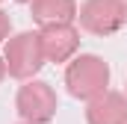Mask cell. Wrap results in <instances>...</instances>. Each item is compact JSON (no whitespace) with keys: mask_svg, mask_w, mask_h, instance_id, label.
Wrapping results in <instances>:
<instances>
[{"mask_svg":"<svg viewBox=\"0 0 127 124\" xmlns=\"http://www.w3.org/2000/svg\"><path fill=\"white\" fill-rule=\"evenodd\" d=\"M30 12H32V21L41 27L71 24L77 18V3L74 0H32Z\"/></svg>","mask_w":127,"mask_h":124,"instance_id":"cell-7","label":"cell"},{"mask_svg":"<svg viewBox=\"0 0 127 124\" xmlns=\"http://www.w3.org/2000/svg\"><path fill=\"white\" fill-rule=\"evenodd\" d=\"M80 27L92 35H112L127 24V3L124 0H86L77 9Z\"/></svg>","mask_w":127,"mask_h":124,"instance_id":"cell-4","label":"cell"},{"mask_svg":"<svg viewBox=\"0 0 127 124\" xmlns=\"http://www.w3.org/2000/svg\"><path fill=\"white\" fill-rule=\"evenodd\" d=\"M65 86L77 100H95L109 92V65L95 53H80L65 68Z\"/></svg>","mask_w":127,"mask_h":124,"instance_id":"cell-1","label":"cell"},{"mask_svg":"<svg viewBox=\"0 0 127 124\" xmlns=\"http://www.w3.org/2000/svg\"><path fill=\"white\" fill-rule=\"evenodd\" d=\"M3 77H6V62H3V56H0V83H3Z\"/></svg>","mask_w":127,"mask_h":124,"instance_id":"cell-9","label":"cell"},{"mask_svg":"<svg viewBox=\"0 0 127 124\" xmlns=\"http://www.w3.org/2000/svg\"><path fill=\"white\" fill-rule=\"evenodd\" d=\"M41 50L47 62H68L77 47H80V32L74 24H53V27H41Z\"/></svg>","mask_w":127,"mask_h":124,"instance_id":"cell-5","label":"cell"},{"mask_svg":"<svg viewBox=\"0 0 127 124\" xmlns=\"http://www.w3.org/2000/svg\"><path fill=\"white\" fill-rule=\"evenodd\" d=\"M3 62H6V74L15 80H32L41 65H44V50H41V38L38 32H18L6 41L3 50Z\"/></svg>","mask_w":127,"mask_h":124,"instance_id":"cell-2","label":"cell"},{"mask_svg":"<svg viewBox=\"0 0 127 124\" xmlns=\"http://www.w3.org/2000/svg\"><path fill=\"white\" fill-rule=\"evenodd\" d=\"M56 92L50 89V83L44 80H27L21 89H18V97H15V109L18 115L27 124H47L53 121L56 115Z\"/></svg>","mask_w":127,"mask_h":124,"instance_id":"cell-3","label":"cell"},{"mask_svg":"<svg viewBox=\"0 0 127 124\" xmlns=\"http://www.w3.org/2000/svg\"><path fill=\"white\" fill-rule=\"evenodd\" d=\"M15 3H32V0H15Z\"/></svg>","mask_w":127,"mask_h":124,"instance_id":"cell-10","label":"cell"},{"mask_svg":"<svg viewBox=\"0 0 127 124\" xmlns=\"http://www.w3.org/2000/svg\"><path fill=\"white\" fill-rule=\"evenodd\" d=\"M86 121L89 124H127V94L106 92L95 100H89Z\"/></svg>","mask_w":127,"mask_h":124,"instance_id":"cell-6","label":"cell"},{"mask_svg":"<svg viewBox=\"0 0 127 124\" xmlns=\"http://www.w3.org/2000/svg\"><path fill=\"white\" fill-rule=\"evenodd\" d=\"M9 30H12V21H9V15L0 9V41H6V38H9Z\"/></svg>","mask_w":127,"mask_h":124,"instance_id":"cell-8","label":"cell"},{"mask_svg":"<svg viewBox=\"0 0 127 124\" xmlns=\"http://www.w3.org/2000/svg\"><path fill=\"white\" fill-rule=\"evenodd\" d=\"M24 124H27V121H24Z\"/></svg>","mask_w":127,"mask_h":124,"instance_id":"cell-11","label":"cell"}]
</instances>
